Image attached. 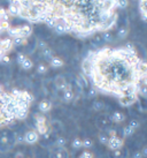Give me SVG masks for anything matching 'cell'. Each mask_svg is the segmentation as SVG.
Wrapping results in <instances>:
<instances>
[{"label":"cell","instance_id":"obj_1","mask_svg":"<svg viewBox=\"0 0 147 158\" xmlns=\"http://www.w3.org/2000/svg\"><path fill=\"white\" fill-rule=\"evenodd\" d=\"M141 59L125 48H105L90 52L82 64L95 89L118 98L136 95L144 75L140 72Z\"/></svg>","mask_w":147,"mask_h":158},{"label":"cell","instance_id":"obj_2","mask_svg":"<svg viewBox=\"0 0 147 158\" xmlns=\"http://www.w3.org/2000/svg\"><path fill=\"white\" fill-rule=\"evenodd\" d=\"M115 0L50 1V15L63 23L67 34L87 37L101 31L104 23L115 14Z\"/></svg>","mask_w":147,"mask_h":158},{"label":"cell","instance_id":"obj_3","mask_svg":"<svg viewBox=\"0 0 147 158\" xmlns=\"http://www.w3.org/2000/svg\"><path fill=\"white\" fill-rule=\"evenodd\" d=\"M34 96L29 91L13 89L0 91V128L6 127L15 120H23L28 117Z\"/></svg>","mask_w":147,"mask_h":158},{"label":"cell","instance_id":"obj_4","mask_svg":"<svg viewBox=\"0 0 147 158\" xmlns=\"http://www.w3.org/2000/svg\"><path fill=\"white\" fill-rule=\"evenodd\" d=\"M8 13L5 9H0V61L13 48V40L9 37Z\"/></svg>","mask_w":147,"mask_h":158},{"label":"cell","instance_id":"obj_5","mask_svg":"<svg viewBox=\"0 0 147 158\" xmlns=\"http://www.w3.org/2000/svg\"><path fill=\"white\" fill-rule=\"evenodd\" d=\"M18 134L14 132L10 127H1L0 128V152H8L18 144L16 142Z\"/></svg>","mask_w":147,"mask_h":158},{"label":"cell","instance_id":"obj_6","mask_svg":"<svg viewBox=\"0 0 147 158\" xmlns=\"http://www.w3.org/2000/svg\"><path fill=\"white\" fill-rule=\"evenodd\" d=\"M32 27L29 24H22V26L14 27V28H9L8 35L9 37L13 40V38H28L29 36L32 35Z\"/></svg>","mask_w":147,"mask_h":158},{"label":"cell","instance_id":"obj_7","mask_svg":"<svg viewBox=\"0 0 147 158\" xmlns=\"http://www.w3.org/2000/svg\"><path fill=\"white\" fill-rule=\"evenodd\" d=\"M48 157L50 158H70V154L66 147L60 148V147L53 145L52 148L50 149V155H48Z\"/></svg>","mask_w":147,"mask_h":158},{"label":"cell","instance_id":"obj_8","mask_svg":"<svg viewBox=\"0 0 147 158\" xmlns=\"http://www.w3.org/2000/svg\"><path fill=\"white\" fill-rule=\"evenodd\" d=\"M124 145V139L118 137V136H112L109 137L108 144L106 145L110 151H117V150H121Z\"/></svg>","mask_w":147,"mask_h":158},{"label":"cell","instance_id":"obj_9","mask_svg":"<svg viewBox=\"0 0 147 158\" xmlns=\"http://www.w3.org/2000/svg\"><path fill=\"white\" fill-rule=\"evenodd\" d=\"M38 141H39V134L36 132L35 129H29L23 135V142L26 143V144H36Z\"/></svg>","mask_w":147,"mask_h":158},{"label":"cell","instance_id":"obj_10","mask_svg":"<svg viewBox=\"0 0 147 158\" xmlns=\"http://www.w3.org/2000/svg\"><path fill=\"white\" fill-rule=\"evenodd\" d=\"M117 101H118V104H120L121 106H123V107H128V106L133 105L134 103L138 102V95L136 94V95H130V96L121 97V98H118Z\"/></svg>","mask_w":147,"mask_h":158},{"label":"cell","instance_id":"obj_11","mask_svg":"<svg viewBox=\"0 0 147 158\" xmlns=\"http://www.w3.org/2000/svg\"><path fill=\"white\" fill-rule=\"evenodd\" d=\"M54 85H55V88L58 89V90H60V91L63 92L66 89H67L68 82H67V80H66L65 76L58 75V76H55V79H54Z\"/></svg>","mask_w":147,"mask_h":158},{"label":"cell","instance_id":"obj_12","mask_svg":"<svg viewBox=\"0 0 147 158\" xmlns=\"http://www.w3.org/2000/svg\"><path fill=\"white\" fill-rule=\"evenodd\" d=\"M109 121H112V123H122L125 121V114L123 113V112H120V111H115L114 113L109 117Z\"/></svg>","mask_w":147,"mask_h":158},{"label":"cell","instance_id":"obj_13","mask_svg":"<svg viewBox=\"0 0 147 158\" xmlns=\"http://www.w3.org/2000/svg\"><path fill=\"white\" fill-rule=\"evenodd\" d=\"M52 103L48 101V99H43V101L39 102L38 109L40 111V113H47L52 110Z\"/></svg>","mask_w":147,"mask_h":158},{"label":"cell","instance_id":"obj_14","mask_svg":"<svg viewBox=\"0 0 147 158\" xmlns=\"http://www.w3.org/2000/svg\"><path fill=\"white\" fill-rule=\"evenodd\" d=\"M63 65H65V61L60 57H56V56H54L48 61V67H52V68H61Z\"/></svg>","mask_w":147,"mask_h":158},{"label":"cell","instance_id":"obj_15","mask_svg":"<svg viewBox=\"0 0 147 158\" xmlns=\"http://www.w3.org/2000/svg\"><path fill=\"white\" fill-rule=\"evenodd\" d=\"M74 98H75V94H74L73 90H66V91H63L62 97H61V99H62L63 103H70V102L74 101Z\"/></svg>","mask_w":147,"mask_h":158},{"label":"cell","instance_id":"obj_16","mask_svg":"<svg viewBox=\"0 0 147 158\" xmlns=\"http://www.w3.org/2000/svg\"><path fill=\"white\" fill-rule=\"evenodd\" d=\"M129 32H130L129 27L123 26L118 29V31H117V37H118L120 40H125L126 37H128V35H129Z\"/></svg>","mask_w":147,"mask_h":158},{"label":"cell","instance_id":"obj_17","mask_svg":"<svg viewBox=\"0 0 147 158\" xmlns=\"http://www.w3.org/2000/svg\"><path fill=\"white\" fill-rule=\"evenodd\" d=\"M21 68L22 69H24V70H30L34 68V66H35V64H34V61H32V59H30L29 57H26V60L22 62L21 65Z\"/></svg>","mask_w":147,"mask_h":158},{"label":"cell","instance_id":"obj_18","mask_svg":"<svg viewBox=\"0 0 147 158\" xmlns=\"http://www.w3.org/2000/svg\"><path fill=\"white\" fill-rule=\"evenodd\" d=\"M42 56H43V58L45 59V60L50 61V60L54 57V51H53L52 48L48 46V48H46L45 50H43V51H42Z\"/></svg>","mask_w":147,"mask_h":158},{"label":"cell","instance_id":"obj_19","mask_svg":"<svg viewBox=\"0 0 147 158\" xmlns=\"http://www.w3.org/2000/svg\"><path fill=\"white\" fill-rule=\"evenodd\" d=\"M34 120H35V125H40V123H48L47 118L42 113H36L35 115H34Z\"/></svg>","mask_w":147,"mask_h":158},{"label":"cell","instance_id":"obj_20","mask_svg":"<svg viewBox=\"0 0 147 158\" xmlns=\"http://www.w3.org/2000/svg\"><path fill=\"white\" fill-rule=\"evenodd\" d=\"M44 23H45L48 28H52V29H54V27H55L56 23H58V20H56L54 16H51V15H50V16H47V18L45 19Z\"/></svg>","mask_w":147,"mask_h":158},{"label":"cell","instance_id":"obj_21","mask_svg":"<svg viewBox=\"0 0 147 158\" xmlns=\"http://www.w3.org/2000/svg\"><path fill=\"white\" fill-rule=\"evenodd\" d=\"M54 31H55L56 34H59V35H63V34H67V29H66V26L63 24V23H61V22L56 23V26L54 27Z\"/></svg>","mask_w":147,"mask_h":158},{"label":"cell","instance_id":"obj_22","mask_svg":"<svg viewBox=\"0 0 147 158\" xmlns=\"http://www.w3.org/2000/svg\"><path fill=\"white\" fill-rule=\"evenodd\" d=\"M71 147H73V149H82L83 148V141L81 137H75L73 141H71Z\"/></svg>","mask_w":147,"mask_h":158},{"label":"cell","instance_id":"obj_23","mask_svg":"<svg viewBox=\"0 0 147 158\" xmlns=\"http://www.w3.org/2000/svg\"><path fill=\"white\" fill-rule=\"evenodd\" d=\"M48 72V65H46L45 62H39L37 66V73L38 74H46Z\"/></svg>","mask_w":147,"mask_h":158},{"label":"cell","instance_id":"obj_24","mask_svg":"<svg viewBox=\"0 0 147 158\" xmlns=\"http://www.w3.org/2000/svg\"><path fill=\"white\" fill-rule=\"evenodd\" d=\"M98 139H99V142L101 144L107 145L108 144V141H109V136L106 134L105 132H101L98 134Z\"/></svg>","mask_w":147,"mask_h":158},{"label":"cell","instance_id":"obj_25","mask_svg":"<svg viewBox=\"0 0 147 158\" xmlns=\"http://www.w3.org/2000/svg\"><path fill=\"white\" fill-rule=\"evenodd\" d=\"M136 133V131H134L132 127H130L129 125H126V126H124L123 127V136L124 137H130V136H132Z\"/></svg>","mask_w":147,"mask_h":158},{"label":"cell","instance_id":"obj_26","mask_svg":"<svg viewBox=\"0 0 147 158\" xmlns=\"http://www.w3.org/2000/svg\"><path fill=\"white\" fill-rule=\"evenodd\" d=\"M55 147H60V148H63L67 145V139L65 136H58L55 140V143H54Z\"/></svg>","mask_w":147,"mask_h":158},{"label":"cell","instance_id":"obj_27","mask_svg":"<svg viewBox=\"0 0 147 158\" xmlns=\"http://www.w3.org/2000/svg\"><path fill=\"white\" fill-rule=\"evenodd\" d=\"M137 95H140V96L147 98V85L140 83L137 88Z\"/></svg>","mask_w":147,"mask_h":158},{"label":"cell","instance_id":"obj_28","mask_svg":"<svg viewBox=\"0 0 147 158\" xmlns=\"http://www.w3.org/2000/svg\"><path fill=\"white\" fill-rule=\"evenodd\" d=\"M92 109L97 112H99V111H102L105 109V103L101 101H94L93 102V104H92Z\"/></svg>","mask_w":147,"mask_h":158},{"label":"cell","instance_id":"obj_29","mask_svg":"<svg viewBox=\"0 0 147 158\" xmlns=\"http://www.w3.org/2000/svg\"><path fill=\"white\" fill-rule=\"evenodd\" d=\"M139 10L141 15H147V0H141L139 2Z\"/></svg>","mask_w":147,"mask_h":158},{"label":"cell","instance_id":"obj_30","mask_svg":"<svg viewBox=\"0 0 147 158\" xmlns=\"http://www.w3.org/2000/svg\"><path fill=\"white\" fill-rule=\"evenodd\" d=\"M128 6H129V1H126V0H120V1L115 0V8L124 9Z\"/></svg>","mask_w":147,"mask_h":158},{"label":"cell","instance_id":"obj_31","mask_svg":"<svg viewBox=\"0 0 147 158\" xmlns=\"http://www.w3.org/2000/svg\"><path fill=\"white\" fill-rule=\"evenodd\" d=\"M26 42H28V40H26V38H13V48L26 45Z\"/></svg>","mask_w":147,"mask_h":158},{"label":"cell","instance_id":"obj_32","mask_svg":"<svg viewBox=\"0 0 147 158\" xmlns=\"http://www.w3.org/2000/svg\"><path fill=\"white\" fill-rule=\"evenodd\" d=\"M77 83H78V85H79L81 88H86V87H87L86 80H85V77H83L82 75H79V76L77 77Z\"/></svg>","mask_w":147,"mask_h":158},{"label":"cell","instance_id":"obj_33","mask_svg":"<svg viewBox=\"0 0 147 158\" xmlns=\"http://www.w3.org/2000/svg\"><path fill=\"white\" fill-rule=\"evenodd\" d=\"M82 141H83V148H85V149H89V148L93 147V141H92L91 139L86 137V139H83Z\"/></svg>","mask_w":147,"mask_h":158},{"label":"cell","instance_id":"obj_34","mask_svg":"<svg viewBox=\"0 0 147 158\" xmlns=\"http://www.w3.org/2000/svg\"><path fill=\"white\" fill-rule=\"evenodd\" d=\"M78 158H94V155H93V152H91V151L85 150V151H83L82 154L79 155Z\"/></svg>","mask_w":147,"mask_h":158},{"label":"cell","instance_id":"obj_35","mask_svg":"<svg viewBox=\"0 0 147 158\" xmlns=\"http://www.w3.org/2000/svg\"><path fill=\"white\" fill-rule=\"evenodd\" d=\"M26 56L24 54V53H23V52H18V56H16V62H18V65H21L22 62L26 60Z\"/></svg>","mask_w":147,"mask_h":158},{"label":"cell","instance_id":"obj_36","mask_svg":"<svg viewBox=\"0 0 147 158\" xmlns=\"http://www.w3.org/2000/svg\"><path fill=\"white\" fill-rule=\"evenodd\" d=\"M129 126H130V127L133 128L134 131H137V129L139 128V126H140V123H139L138 120H134V119H132V120H130Z\"/></svg>","mask_w":147,"mask_h":158},{"label":"cell","instance_id":"obj_37","mask_svg":"<svg viewBox=\"0 0 147 158\" xmlns=\"http://www.w3.org/2000/svg\"><path fill=\"white\" fill-rule=\"evenodd\" d=\"M99 95V91L97 90L95 88H92L89 90V92H87V96L90 97V98H94V97H97Z\"/></svg>","mask_w":147,"mask_h":158},{"label":"cell","instance_id":"obj_38","mask_svg":"<svg viewBox=\"0 0 147 158\" xmlns=\"http://www.w3.org/2000/svg\"><path fill=\"white\" fill-rule=\"evenodd\" d=\"M37 48L40 50V51H43V50H45L46 48H48V45L46 42H44V40H39L38 43H37Z\"/></svg>","mask_w":147,"mask_h":158},{"label":"cell","instance_id":"obj_39","mask_svg":"<svg viewBox=\"0 0 147 158\" xmlns=\"http://www.w3.org/2000/svg\"><path fill=\"white\" fill-rule=\"evenodd\" d=\"M124 48H125L126 50H128V51H130V52L137 53V50H136V48H134V45L132 44V43H126Z\"/></svg>","mask_w":147,"mask_h":158},{"label":"cell","instance_id":"obj_40","mask_svg":"<svg viewBox=\"0 0 147 158\" xmlns=\"http://www.w3.org/2000/svg\"><path fill=\"white\" fill-rule=\"evenodd\" d=\"M102 38H104L105 42L109 43V42H112V40H113V35H110L109 32H104V35H102Z\"/></svg>","mask_w":147,"mask_h":158},{"label":"cell","instance_id":"obj_41","mask_svg":"<svg viewBox=\"0 0 147 158\" xmlns=\"http://www.w3.org/2000/svg\"><path fill=\"white\" fill-rule=\"evenodd\" d=\"M14 158H26L24 157V152L23 151H18L16 154L14 155Z\"/></svg>","mask_w":147,"mask_h":158},{"label":"cell","instance_id":"obj_42","mask_svg":"<svg viewBox=\"0 0 147 158\" xmlns=\"http://www.w3.org/2000/svg\"><path fill=\"white\" fill-rule=\"evenodd\" d=\"M132 158H144V157H143V155H141L140 151H136V152L132 155Z\"/></svg>","mask_w":147,"mask_h":158},{"label":"cell","instance_id":"obj_43","mask_svg":"<svg viewBox=\"0 0 147 158\" xmlns=\"http://www.w3.org/2000/svg\"><path fill=\"white\" fill-rule=\"evenodd\" d=\"M140 152H141V155H143L144 158H147V145H145V147H144Z\"/></svg>","mask_w":147,"mask_h":158},{"label":"cell","instance_id":"obj_44","mask_svg":"<svg viewBox=\"0 0 147 158\" xmlns=\"http://www.w3.org/2000/svg\"><path fill=\"white\" fill-rule=\"evenodd\" d=\"M140 83H143V84H145V85H147V75H145L143 79H141V82Z\"/></svg>","mask_w":147,"mask_h":158},{"label":"cell","instance_id":"obj_45","mask_svg":"<svg viewBox=\"0 0 147 158\" xmlns=\"http://www.w3.org/2000/svg\"><path fill=\"white\" fill-rule=\"evenodd\" d=\"M4 90V85L2 84H0V91H2Z\"/></svg>","mask_w":147,"mask_h":158},{"label":"cell","instance_id":"obj_46","mask_svg":"<svg viewBox=\"0 0 147 158\" xmlns=\"http://www.w3.org/2000/svg\"><path fill=\"white\" fill-rule=\"evenodd\" d=\"M26 158H34V157H26Z\"/></svg>","mask_w":147,"mask_h":158}]
</instances>
